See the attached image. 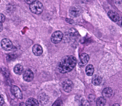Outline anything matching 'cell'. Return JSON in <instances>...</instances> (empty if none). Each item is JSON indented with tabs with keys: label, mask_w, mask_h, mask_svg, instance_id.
<instances>
[{
	"label": "cell",
	"mask_w": 122,
	"mask_h": 106,
	"mask_svg": "<svg viewBox=\"0 0 122 106\" xmlns=\"http://www.w3.org/2000/svg\"><path fill=\"white\" fill-rule=\"evenodd\" d=\"M113 106H119V105L117 104H115L113 105Z\"/></svg>",
	"instance_id": "484cf974"
},
{
	"label": "cell",
	"mask_w": 122,
	"mask_h": 106,
	"mask_svg": "<svg viewBox=\"0 0 122 106\" xmlns=\"http://www.w3.org/2000/svg\"><path fill=\"white\" fill-rule=\"evenodd\" d=\"M107 15L110 19L113 22H117L120 18L118 14L114 11L110 10L108 11Z\"/></svg>",
	"instance_id": "8fae6325"
},
{
	"label": "cell",
	"mask_w": 122,
	"mask_h": 106,
	"mask_svg": "<svg viewBox=\"0 0 122 106\" xmlns=\"http://www.w3.org/2000/svg\"><path fill=\"white\" fill-rule=\"evenodd\" d=\"M30 11L36 14H40L42 13L43 10V5L41 2L36 1L30 5Z\"/></svg>",
	"instance_id": "7a4b0ae2"
},
{
	"label": "cell",
	"mask_w": 122,
	"mask_h": 106,
	"mask_svg": "<svg viewBox=\"0 0 122 106\" xmlns=\"http://www.w3.org/2000/svg\"><path fill=\"white\" fill-rule=\"evenodd\" d=\"M2 48L6 51H10L13 48V45L11 41L7 39H3L1 42Z\"/></svg>",
	"instance_id": "277c9868"
},
{
	"label": "cell",
	"mask_w": 122,
	"mask_h": 106,
	"mask_svg": "<svg viewBox=\"0 0 122 106\" xmlns=\"http://www.w3.org/2000/svg\"><path fill=\"white\" fill-rule=\"evenodd\" d=\"M114 2L117 4H120L122 2V0H113Z\"/></svg>",
	"instance_id": "cb8c5ba5"
},
{
	"label": "cell",
	"mask_w": 122,
	"mask_h": 106,
	"mask_svg": "<svg viewBox=\"0 0 122 106\" xmlns=\"http://www.w3.org/2000/svg\"><path fill=\"white\" fill-rule=\"evenodd\" d=\"M23 71V67L20 64H17L14 67V72L17 75H20V74H21Z\"/></svg>",
	"instance_id": "e0dca14e"
},
{
	"label": "cell",
	"mask_w": 122,
	"mask_h": 106,
	"mask_svg": "<svg viewBox=\"0 0 122 106\" xmlns=\"http://www.w3.org/2000/svg\"><path fill=\"white\" fill-rule=\"evenodd\" d=\"M24 0L27 4H30V5L36 1V0Z\"/></svg>",
	"instance_id": "44dd1931"
},
{
	"label": "cell",
	"mask_w": 122,
	"mask_h": 106,
	"mask_svg": "<svg viewBox=\"0 0 122 106\" xmlns=\"http://www.w3.org/2000/svg\"><path fill=\"white\" fill-rule=\"evenodd\" d=\"M34 77V73L30 69L26 70L23 75V78L24 80L28 82H30L32 81Z\"/></svg>",
	"instance_id": "9c48e42d"
},
{
	"label": "cell",
	"mask_w": 122,
	"mask_h": 106,
	"mask_svg": "<svg viewBox=\"0 0 122 106\" xmlns=\"http://www.w3.org/2000/svg\"><path fill=\"white\" fill-rule=\"evenodd\" d=\"M62 104V101L60 100H57L54 103L53 106H60Z\"/></svg>",
	"instance_id": "d6986e66"
},
{
	"label": "cell",
	"mask_w": 122,
	"mask_h": 106,
	"mask_svg": "<svg viewBox=\"0 0 122 106\" xmlns=\"http://www.w3.org/2000/svg\"><path fill=\"white\" fill-rule=\"evenodd\" d=\"M102 78L99 75H95L92 79V83L95 86L100 85L102 82Z\"/></svg>",
	"instance_id": "9a60e30c"
},
{
	"label": "cell",
	"mask_w": 122,
	"mask_h": 106,
	"mask_svg": "<svg viewBox=\"0 0 122 106\" xmlns=\"http://www.w3.org/2000/svg\"><path fill=\"white\" fill-rule=\"evenodd\" d=\"M89 56L86 53L82 54L79 57L78 64L81 66H86L89 60Z\"/></svg>",
	"instance_id": "52a82bcc"
},
{
	"label": "cell",
	"mask_w": 122,
	"mask_h": 106,
	"mask_svg": "<svg viewBox=\"0 0 122 106\" xmlns=\"http://www.w3.org/2000/svg\"><path fill=\"white\" fill-rule=\"evenodd\" d=\"M106 100L103 97H100L96 100V105L98 106H103L106 103Z\"/></svg>",
	"instance_id": "ac0fdd59"
},
{
	"label": "cell",
	"mask_w": 122,
	"mask_h": 106,
	"mask_svg": "<svg viewBox=\"0 0 122 106\" xmlns=\"http://www.w3.org/2000/svg\"><path fill=\"white\" fill-rule=\"evenodd\" d=\"M82 12V9L80 7L74 6L70 8L69 13L71 17L76 18L80 15Z\"/></svg>",
	"instance_id": "5b68a950"
},
{
	"label": "cell",
	"mask_w": 122,
	"mask_h": 106,
	"mask_svg": "<svg viewBox=\"0 0 122 106\" xmlns=\"http://www.w3.org/2000/svg\"><path fill=\"white\" fill-rule=\"evenodd\" d=\"M94 68L92 64H89L86 68V73L87 76H92L94 73Z\"/></svg>",
	"instance_id": "2e32d148"
},
{
	"label": "cell",
	"mask_w": 122,
	"mask_h": 106,
	"mask_svg": "<svg viewBox=\"0 0 122 106\" xmlns=\"http://www.w3.org/2000/svg\"><path fill=\"white\" fill-rule=\"evenodd\" d=\"M113 94V90L111 88L107 87L104 89L102 92V95L104 97H110Z\"/></svg>",
	"instance_id": "4fadbf2b"
},
{
	"label": "cell",
	"mask_w": 122,
	"mask_h": 106,
	"mask_svg": "<svg viewBox=\"0 0 122 106\" xmlns=\"http://www.w3.org/2000/svg\"><path fill=\"white\" fill-rule=\"evenodd\" d=\"M32 51L34 55L37 56H39L42 54L43 50L41 46L36 44L33 47Z\"/></svg>",
	"instance_id": "7c38bea8"
},
{
	"label": "cell",
	"mask_w": 122,
	"mask_h": 106,
	"mask_svg": "<svg viewBox=\"0 0 122 106\" xmlns=\"http://www.w3.org/2000/svg\"><path fill=\"white\" fill-rule=\"evenodd\" d=\"M5 17L4 15L3 14H1V16H0V22L3 23L5 22Z\"/></svg>",
	"instance_id": "ffe728a7"
},
{
	"label": "cell",
	"mask_w": 122,
	"mask_h": 106,
	"mask_svg": "<svg viewBox=\"0 0 122 106\" xmlns=\"http://www.w3.org/2000/svg\"><path fill=\"white\" fill-rule=\"evenodd\" d=\"M73 84L72 81L69 79L65 80L63 83V88L66 92H70L72 90Z\"/></svg>",
	"instance_id": "8992f818"
},
{
	"label": "cell",
	"mask_w": 122,
	"mask_h": 106,
	"mask_svg": "<svg viewBox=\"0 0 122 106\" xmlns=\"http://www.w3.org/2000/svg\"><path fill=\"white\" fill-rule=\"evenodd\" d=\"M11 91L12 93L15 97L18 99H22V93L18 87L16 86H13L11 87Z\"/></svg>",
	"instance_id": "ba28073f"
},
{
	"label": "cell",
	"mask_w": 122,
	"mask_h": 106,
	"mask_svg": "<svg viewBox=\"0 0 122 106\" xmlns=\"http://www.w3.org/2000/svg\"><path fill=\"white\" fill-rule=\"evenodd\" d=\"M70 38L72 40L76 41L79 39V34L78 31L74 28L70 29L68 32Z\"/></svg>",
	"instance_id": "30bf717a"
},
{
	"label": "cell",
	"mask_w": 122,
	"mask_h": 106,
	"mask_svg": "<svg viewBox=\"0 0 122 106\" xmlns=\"http://www.w3.org/2000/svg\"><path fill=\"white\" fill-rule=\"evenodd\" d=\"M118 25L122 28V17H120V19L118 20V21L117 22Z\"/></svg>",
	"instance_id": "7402d4cb"
},
{
	"label": "cell",
	"mask_w": 122,
	"mask_h": 106,
	"mask_svg": "<svg viewBox=\"0 0 122 106\" xmlns=\"http://www.w3.org/2000/svg\"><path fill=\"white\" fill-rule=\"evenodd\" d=\"M0 106H2V105H3V104H4V102H5L4 98H3L2 95H1V96H0Z\"/></svg>",
	"instance_id": "603a6c76"
},
{
	"label": "cell",
	"mask_w": 122,
	"mask_h": 106,
	"mask_svg": "<svg viewBox=\"0 0 122 106\" xmlns=\"http://www.w3.org/2000/svg\"><path fill=\"white\" fill-rule=\"evenodd\" d=\"M3 29V25L2 24V23L0 22V31H2Z\"/></svg>",
	"instance_id": "d4e9b609"
},
{
	"label": "cell",
	"mask_w": 122,
	"mask_h": 106,
	"mask_svg": "<svg viewBox=\"0 0 122 106\" xmlns=\"http://www.w3.org/2000/svg\"><path fill=\"white\" fill-rule=\"evenodd\" d=\"M26 105L27 106H37L39 105V102L36 99L30 98L27 100Z\"/></svg>",
	"instance_id": "5bb4252c"
},
{
	"label": "cell",
	"mask_w": 122,
	"mask_h": 106,
	"mask_svg": "<svg viewBox=\"0 0 122 106\" xmlns=\"http://www.w3.org/2000/svg\"><path fill=\"white\" fill-rule=\"evenodd\" d=\"M63 34L61 31H58L54 32L51 37V40L52 43L55 44L59 43L62 40Z\"/></svg>",
	"instance_id": "3957f363"
},
{
	"label": "cell",
	"mask_w": 122,
	"mask_h": 106,
	"mask_svg": "<svg viewBox=\"0 0 122 106\" xmlns=\"http://www.w3.org/2000/svg\"><path fill=\"white\" fill-rule=\"evenodd\" d=\"M77 63V60L75 56H66L62 58L58 63L57 69L61 73L70 72L75 68Z\"/></svg>",
	"instance_id": "6da1fadb"
}]
</instances>
